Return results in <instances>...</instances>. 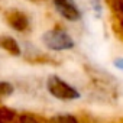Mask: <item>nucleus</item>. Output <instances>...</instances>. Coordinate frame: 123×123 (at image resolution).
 Segmentation results:
<instances>
[{
    "instance_id": "obj_1",
    "label": "nucleus",
    "mask_w": 123,
    "mask_h": 123,
    "mask_svg": "<svg viewBox=\"0 0 123 123\" xmlns=\"http://www.w3.org/2000/svg\"><path fill=\"white\" fill-rule=\"evenodd\" d=\"M42 42L46 48L52 51H67L74 48L73 38L61 28H54L46 31L42 36Z\"/></svg>"
},
{
    "instance_id": "obj_2",
    "label": "nucleus",
    "mask_w": 123,
    "mask_h": 123,
    "mask_svg": "<svg viewBox=\"0 0 123 123\" xmlns=\"http://www.w3.org/2000/svg\"><path fill=\"white\" fill-rule=\"evenodd\" d=\"M46 87L49 94L59 100H75L80 97V93L71 84H68L67 81H64L62 78H59L56 75H52L48 78Z\"/></svg>"
},
{
    "instance_id": "obj_3",
    "label": "nucleus",
    "mask_w": 123,
    "mask_h": 123,
    "mask_svg": "<svg viewBox=\"0 0 123 123\" xmlns=\"http://www.w3.org/2000/svg\"><path fill=\"white\" fill-rule=\"evenodd\" d=\"M52 3L56 9V12L64 19L70 22H77L81 18V12L74 0H52Z\"/></svg>"
},
{
    "instance_id": "obj_4",
    "label": "nucleus",
    "mask_w": 123,
    "mask_h": 123,
    "mask_svg": "<svg viewBox=\"0 0 123 123\" xmlns=\"http://www.w3.org/2000/svg\"><path fill=\"white\" fill-rule=\"evenodd\" d=\"M6 22L9 26L18 32H25L29 28V19L28 16L20 10H10L6 13Z\"/></svg>"
},
{
    "instance_id": "obj_5",
    "label": "nucleus",
    "mask_w": 123,
    "mask_h": 123,
    "mask_svg": "<svg viewBox=\"0 0 123 123\" xmlns=\"http://www.w3.org/2000/svg\"><path fill=\"white\" fill-rule=\"evenodd\" d=\"M0 46H2L5 51H7L10 55H19L20 54L19 45H18V42L13 38H9V36L2 38V39H0Z\"/></svg>"
},
{
    "instance_id": "obj_6",
    "label": "nucleus",
    "mask_w": 123,
    "mask_h": 123,
    "mask_svg": "<svg viewBox=\"0 0 123 123\" xmlns=\"http://www.w3.org/2000/svg\"><path fill=\"white\" fill-rule=\"evenodd\" d=\"M13 119H16V113L13 110L0 107V123H10Z\"/></svg>"
},
{
    "instance_id": "obj_7",
    "label": "nucleus",
    "mask_w": 123,
    "mask_h": 123,
    "mask_svg": "<svg viewBox=\"0 0 123 123\" xmlns=\"http://www.w3.org/2000/svg\"><path fill=\"white\" fill-rule=\"evenodd\" d=\"M13 86L7 81H0V97H5V96H10L13 93Z\"/></svg>"
},
{
    "instance_id": "obj_8",
    "label": "nucleus",
    "mask_w": 123,
    "mask_h": 123,
    "mask_svg": "<svg viewBox=\"0 0 123 123\" xmlns=\"http://www.w3.org/2000/svg\"><path fill=\"white\" fill-rule=\"evenodd\" d=\"M51 123H77V122L71 116H56L55 119L51 120Z\"/></svg>"
},
{
    "instance_id": "obj_9",
    "label": "nucleus",
    "mask_w": 123,
    "mask_h": 123,
    "mask_svg": "<svg viewBox=\"0 0 123 123\" xmlns=\"http://www.w3.org/2000/svg\"><path fill=\"white\" fill-rule=\"evenodd\" d=\"M19 123H41V122L36 120L33 116H20Z\"/></svg>"
},
{
    "instance_id": "obj_10",
    "label": "nucleus",
    "mask_w": 123,
    "mask_h": 123,
    "mask_svg": "<svg viewBox=\"0 0 123 123\" xmlns=\"http://www.w3.org/2000/svg\"><path fill=\"white\" fill-rule=\"evenodd\" d=\"M113 64H114V67H116L117 70H120V71H123V58H116Z\"/></svg>"
},
{
    "instance_id": "obj_11",
    "label": "nucleus",
    "mask_w": 123,
    "mask_h": 123,
    "mask_svg": "<svg viewBox=\"0 0 123 123\" xmlns=\"http://www.w3.org/2000/svg\"><path fill=\"white\" fill-rule=\"evenodd\" d=\"M32 2H41V0H32Z\"/></svg>"
}]
</instances>
